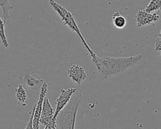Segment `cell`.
Listing matches in <instances>:
<instances>
[{
  "mask_svg": "<svg viewBox=\"0 0 161 129\" xmlns=\"http://www.w3.org/2000/svg\"><path fill=\"white\" fill-rule=\"evenodd\" d=\"M155 50L157 52H160L161 50V40H160V31L155 40Z\"/></svg>",
  "mask_w": 161,
  "mask_h": 129,
  "instance_id": "obj_16",
  "label": "cell"
},
{
  "mask_svg": "<svg viewBox=\"0 0 161 129\" xmlns=\"http://www.w3.org/2000/svg\"><path fill=\"white\" fill-rule=\"evenodd\" d=\"M43 82V79L36 77L33 74L29 75L26 77V84L30 89L38 88L42 86Z\"/></svg>",
  "mask_w": 161,
  "mask_h": 129,
  "instance_id": "obj_12",
  "label": "cell"
},
{
  "mask_svg": "<svg viewBox=\"0 0 161 129\" xmlns=\"http://www.w3.org/2000/svg\"><path fill=\"white\" fill-rule=\"evenodd\" d=\"M50 5L53 8V9L60 16L63 24L64 25L68 26L70 30H72L74 32L76 33L78 35L79 37L80 38V40L82 41L84 47L86 48V50L89 53V54L92 58V60L93 61L94 63H95L98 57L97 56L96 53H94V52L89 46V45L87 44L85 38H84L82 33H80L79 28L77 26V25L75 22V20L74 19L73 14L72 13H70L69 11H68L65 7H64L61 4L57 3L54 0H50Z\"/></svg>",
  "mask_w": 161,
  "mask_h": 129,
  "instance_id": "obj_3",
  "label": "cell"
},
{
  "mask_svg": "<svg viewBox=\"0 0 161 129\" xmlns=\"http://www.w3.org/2000/svg\"><path fill=\"white\" fill-rule=\"evenodd\" d=\"M112 20L113 25L116 28H123L126 24V20L125 18L121 15L120 13L117 10L114 11L112 16Z\"/></svg>",
  "mask_w": 161,
  "mask_h": 129,
  "instance_id": "obj_9",
  "label": "cell"
},
{
  "mask_svg": "<svg viewBox=\"0 0 161 129\" xmlns=\"http://www.w3.org/2000/svg\"><path fill=\"white\" fill-rule=\"evenodd\" d=\"M69 77L74 82L80 84L87 77L84 68L78 64H73L67 70Z\"/></svg>",
  "mask_w": 161,
  "mask_h": 129,
  "instance_id": "obj_8",
  "label": "cell"
},
{
  "mask_svg": "<svg viewBox=\"0 0 161 129\" xmlns=\"http://www.w3.org/2000/svg\"><path fill=\"white\" fill-rule=\"evenodd\" d=\"M48 84L46 82H43L41 86V91L39 95L38 100L37 103L35 104V112L33 115V128L38 129L40 128V117L41 115V111L42 109L43 101L44 98L46 96V93L47 92Z\"/></svg>",
  "mask_w": 161,
  "mask_h": 129,
  "instance_id": "obj_5",
  "label": "cell"
},
{
  "mask_svg": "<svg viewBox=\"0 0 161 129\" xmlns=\"http://www.w3.org/2000/svg\"><path fill=\"white\" fill-rule=\"evenodd\" d=\"M4 23L0 17V38L4 47L8 48L9 47V43L7 40L5 30H4Z\"/></svg>",
  "mask_w": 161,
  "mask_h": 129,
  "instance_id": "obj_14",
  "label": "cell"
},
{
  "mask_svg": "<svg viewBox=\"0 0 161 129\" xmlns=\"http://www.w3.org/2000/svg\"><path fill=\"white\" fill-rule=\"evenodd\" d=\"M16 97L18 100V104L21 106H26L25 100L27 98L26 92L23 84H20L16 88Z\"/></svg>",
  "mask_w": 161,
  "mask_h": 129,
  "instance_id": "obj_11",
  "label": "cell"
},
{
  "mask_svg": "<svg viewBox=\"0 0 161 129\" xmlns=\"http://www.w3.org/2000/svg\"><path fill=\"white\" fill-rule=\"evenodd\" d=\"M135 17L136 20L137 27L150 25L157 21L159 19V16L157 13H148L144 9L139 10Z\"/></svg>",
  "mask_w": 161,
  "mask_h": 129,
  "instance_id": "obj_7",
  "label": "cell"
},
{
  "mask_svg": "<svg viewBox=\"0 0 161 129\" xmlns=\"http://www.w3.org/2000/svg\"><path fill=\"white\" fill-rule=\"evenodd\" d=\"M143 55L138 54L127 57H115L107 55L97 57L94 64L98 71L99 77L106 79L121 73L136 65Z\"/></svg>",
  "mask_w": 161,
  "mask_h": 129,
  "instance_id": "obj_1",
  "label": "cell"
},
{
  "mask_svg": "<svg viewBox=\"0 0 161 129\" xmlns=\"http://www.w3.org/2000/svg\"><path fill=\"white\" fill-rule=\"evenodd\" d=\"M76 90V89L72 87L68 89H61L60 94L56 99V109L54 111V115L53 117V120L54 121H55V119L58 112L67 104L70 100L71 96Z\"/></svg>",
  "mask_w": 161,
  "mask_h": 129,
  "instance_id": "obj_6",
  "label": "cell"
},
{
  "mask_svg": "<svg viewBox=\"0 0 161 129\" xmlns=\"http://www.w3.org/2000/svg\"><path fill=\"white\" fill-rule=\"evenodd\" d=\"M83 101L82 93L76 90L67 104L58 112L55 119L56 128H75L77 111Z\"/></svg>",
  "mask_w": 161,
  "mask_h": 129,
  "instance_id": "obj_2",
  "label": "cell"
},
{
  "mask_svg": "<svg viewBox=\"0 0 161 129\" xmlns=\"http://www.w3.org/2000/svg\"><path fill=\"white\" fill-rule=\"evenodd\" d=\"M161 8V0H151L144 10L148 13H153L160 10Z\"/></svg>",
  "mask_w": 161,
  "mask_h": 129,
  "instance_id": "obj_13",
  "label": "cell"
},
{
  "mask_svg": "<svg viewBox=\"0 0 161 129\" xmlns=\"http://www.w3.org/2000/svg\"><path fill=\"white\" fill-rule=\"evenodd\" d=\"M53 115L54 111L50 104L48 98L45 96L43 101L42 109L40 117V124L43 125L45 129H55L56 123L53 120Z\"/></svg>",
  "mask_w": 161,
  "mask_h": 129,
  "instance_id": "obj_4",
  "label": "cell"
},
{
  "mask_svg": "<svg viewBox=\"0 0 161 129\" xmlns=\"http://www.w3.org/2000/svg\"><path fill=\"white\" fill-rule=\"evenodd\" d=\"M0 7L3 9V18L4 23L6 24V20L10 18L9 13L13 9V6L9 3V0H0Z\"/></svg>",
  "mask_w": 161,
  "mask_h": 129,
  "instance_id": "obj_10",
  "label": "cell"
},
{
  "mask_svg": "<svg viewBox=\"0 0 161 129\" xmlns=\"http://www.w3.org/2000/svg\"><path fill=\"white\" fill-rule=\"evenodd\" d=\"M35 104L33 105L32 111L31 113V116L30 118L29 121L28 122L26 126H25V128H33V115H34V112H35Z\"/></svg>",
  "mask_w": 161,
  "mask_h": 129,
  "instance_id": "obj_15",
  "label": "cell"
}]
</instances>
